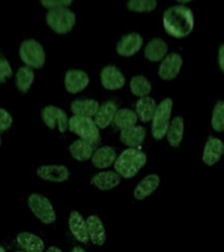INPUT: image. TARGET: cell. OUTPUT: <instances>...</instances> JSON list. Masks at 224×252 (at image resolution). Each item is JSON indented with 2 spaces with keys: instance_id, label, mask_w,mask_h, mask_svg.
I'll use <instances>...</instances> for the list:
<instances>
[{
  "instance_id": "22",
  "label": "cell",
  "mask_w": 224,
  "mask_h": 252,
  "mask_svg": "<svg viewBox=\"0 0 224 252\" xmlns=\"http://www.w3.org/2000/svg\"><path fill=\"white\" fill-rule=\"evenodd\" d=\"M117 153L113 147L110 146H104V147H100L93 153V157H92V163L96 168H108L112 164L115 163L117 160Z\"/></svg>"
},
{
  "instance_id": "40",
  "label": "cell",
  "mask_w": 224,
  "mask_h": 252,
  "mask_svg": "<svg viewBox=\"0 0 224 252\" xmlns=\"http://www.w3.org/2000/svg\"><path fill=\"white\" fill-rule=\"evenodd\" d=\"M0 145H1V138H0Z\"/></svg>"
},
{
  "instance_id": "24",
  "label": "cell",
  "mask_w": 224,
  "mask_h": 252,
  "mask_svg": "<svg viewBox=\"0 0 224 252\" xmlns=\"http://www.w3.org/2000/svg\"><path fill=\"white\" fill-rule=\"evenodd\" d=\"M16 242L23 251L27 252H43L45 250V243L39 236L30 234V232H20L16 236Z\"/></svg>"
},
{
  "instance_id": "14",
  "label": "cell",
  "mask_w": 224,
  "mask_h": 252,
  "mask_svg": "<svg viewBox=\"0 0 224 252\" xmlns=\"http://www.w3.org/2000/svg\"><path fill=\"white\" fill-rule=\"evenodd\" d=\"M68 226L72 235L82 243H88L89 242V234H88V226H86V220L83 218V216L79 212H72L70 214L68 220Z\"/></svg>"
},
{
  "instance_id": "21",
  "label": "cell",
  "mask_w": 224,
  "mask_h": 252,
  "mask_svg": "<svg viewBox=\"0 0 224 252\" xmlns=\"http://www.w3.org/2000/svg\"><path fill=\"white\" fill-rule=\"evenodd\" d=\"M121 181V176L115 171H102L92 177V184L100 190H110L115 188Z\"/></svg>"
},
{
  "instance_id": "23",
  "label": "cell",
  "mask_w": 224,
  "mask_h": 252,
  "mask_svg": "<svg viewBox=\"0 0 224 252\" xmlns=\"http://www.w3.org/2000/svg\"><path fill=\"white\" fill-rule=\"evenodd\" d=\"M159 185H160V177L157 175H148L137 185V188L134 190V196L139 201L144 200L159 188Z\"/></svg>"
},
{
  "instance_id": "12",
  "label": "cell",
  "mask_w": 224,
  "mask_h": 252,
  "mask_svg": "<svg viewBox=\"0 0 224 252\" xmlns=\"http://www.w3.org/2000/svg\"><path fill=\"white\" fill-rule=\"evenodd\" d=\"M143 46V37L139 33L123 35L117 45V53L121 57H133Z\"/></svg>"
},
{
  "instance_id": "31",
  "label": "cell",
  "mask_w": 224,
  "mask_h": 252,
  "mask_svg": "<svg viewBox=\"0 0 224 252\" xmlns=\"http://www.w3.org/2000/svg\"><path fill=\"white\" fill-rule=\"evenodd\" d=\"M211 126L212 129L222 133L224 131V101L219 100L214 106L212 110V117H211Z\"/></svg>"
},
{
  "instance_id": "32",
  "label": "cell",
  "mask_w": 224,
  "mask_h": 252,
  "mask_svg": "<svg viewBox=\"0 0 224 252\" xmlns=\"http://www.w3.org/2000/svg\"><path fill=\"white\" fill-rule=\"evenodd\" d=\"M156 7V0H131V1L127 3V8H129L130 11L137 12V13L151 12Z\"/></svg>"
},
{
  "instance_id": "13",
  "label": "cell",
  "mask_w": 224,
  "mask_h": 252,
  "mask_svg": "<svg viewBox=\"0 0 224 252\" xmlns=\"http://www.w3.org/2000/svg\"><path fill=\"white\" fill-rule=\"evenodd\" d=\"M37 175L42 180L51 181V183H63L68 180L70 171L64 165H41L37 169Z\"/></svg>"
},
{
  "instance_id": "27",
  "label": "cell",
  "mask_w": 224,
  "mask_h": 252,
  "mask_svg": "<svg viewBox=\"0 0 224 252\" xmlns=\"http://www.w3.org/2000/svg\"><path fill=\"white\" fill-rule=\"evenodd\" d=\"M184 120L182 117H174L169 125V129L167 131V139L169 145L172 147H178L184 138Z\"/></svg>"
},
{
  "instance_id": "17",
  "label": "cell",
  "mask_w": 224,
  "mask_h": 252,
  "mask_svg": "<svg viewBox=\"0 0 224 252\" xmlns=\"http://www.w3.org/2000/svg\"><path fill=\"white\" fill-rule=\"evenodd\" d=\"M100 109V104L93 98H80L71 104V110L78 117L94 118Z\"/></svg>"
},
{
  "instance_id": "1",
  "label": "cell",
  "mask_w": 224,
  "mask_h": 252,
  "mask_svg": "<svg viewBox=\"0 0 224 252\" xmlns=\"http://www.w3.org/2000/svg\"><path fill=\"white\" fill-rule=\"evenodd\" d=\"M165 32L174 38H185L193 32L194 16L192 9L182 4L169 7L163 16Z\"/></svg>"
},
{
  "instance_id": "29",
  "label": "cell",
  "mask_w": 224,
  "mask_h": 252,
  "mask_svg": "<svg viewBox=\"0 0 224 252\" xmlns=\"http://www.w3.org/2000/svg\"><path fill=\"white\" fill-rule=\"evenodd\" d=\"M34 82V71L28 66L20 67L16 72V87L20 92L27 94Z\"/></svg>"
},
{
  "instance_id": "8",
  "label": "cell",
  "mask_w": 224,
  "mask_h": 252,
  "mask_svg": "<svg viewBox=\"0 0 224 252\" xmlns=\"http://www.w3.org/2000/svg\"><path fill=\"white\" fill-rule=\"evenodd\" d=\"M42 120L46 124L47 127L50 129H58L60 133H64L68 129V117H67L66 112L58 106L47 105L42 109Z\"/></svg>"
},
{
  "instance_id": "4",
  "label": "cell",
  "mask_w": 224,
  "mask_h": 252,
  "mask_svg": "<svg viewBox=\"0 0 224 252\" xmlns=\"http://www.w3.org/2000/svg\"><path fill=\"white\" fill-rule=\"evenodd\" d=\"M47 25L58 34H67L74 29L76 24V15L68 8L51 9L46 15Z\"/></svg>"
},
{
  "instance_id": "11",
  "label": "cell",
  "mask_w": 224,
  "mask_h": 252,
  "mask_svg": "<svg viewBox=\"0 0 224 252\" xmlns=\"http://www.w3.org/2000/svg\"><path fill=\"white\" fill-rule=\"evenodd\" d=\"M89 76L83 70H68L64 76V86L67 92L70 94H79L88 87Z\"/></svg>"
},
{
  "instance_id": "34",
  "label": "cell",
  "mask_w": 224,
  "mask_h": 252,
  "mask_svg": "<svg viewBox=\"0 0 224 252\" xmlns=\"http://www.w3.org/2000/svg\"><path fill=\"white\" fill-rule=\"evenodd\" d=\"M12 67L7 59H0V83H4L8 78L12 76Z\"/></svg>"
},
{
  "instance_id": "2",
  "label": "cell",
  "mask_w": 224,
  "mask_h": 252,
  "mask_svg": "<svg viewBox=\"0 0 224 252\" xmlns=\"http://www.w3.org/2000/svg\"><path fill=\"white\" fill-rule=\"evenodd\" d=\"M147 163V155L139 149H126L117 158L114 169L121 177L131 179L140 171Z\"/></svg>"
},
{
  "instance_id": "18",
  "label": "cell",
  "mask_w": 224,
  "mask_h": 252,
  "mask_svg": "<svg viewBox=\"0 0 224 252\" xmlns=\"http://www.w3.org/2000/svg\"><path fill=\"white\" fill-rule=\"evenodd\" d=\"M168 55V45L161 38H152L144 47V57L151 62H161Z\"/></svg>"
},
{
  "instance_id": "3",
  "label": "cell",
  "mask_w": 224,
  "mask_h": 252,
  "mask_svg": "<svg viewBox=\"0 0 224 252\" xmlns=\"http://www.w3.org/2000/svg\"><path fill=\"white\" fill-rule=\"evenodd\" d=\"M68 130H71L72 133L78 134L80 139L88 142L93 147L98 145L100 141H101L100 129L94 124L93 118L72 116V118H70V122H68Z\"/></svg>"
},
{
  "instance_id": "16",
  "label": "cell",
  "mask_w": 224,
  "mask_h": 252,
  "mask_svg": "<svg viewBox=\"0 0 224 252\" xmlns=\"http://www.w3.org/2000/svg\"><path fill=\"white\" fill-rule=\"evenodd\" d=\"M119 139L129 149H138L145 139V129L143 126H133L129 129L121 130Z\"/></svg>"
},
{
  "instance_id": "38",
  "label": "cell",
  "mask_w": 224,
  "mask_h": 252,
  "mask_svg": "<svg viewBox=\"0 0 224 252\" xmlns=\"http://www.w3.org/2000/svg\"><path fill=\"white\" fill-rule=\"evenodd\" d=\"M46 252H63L62 250H60V248H58V247H50L49 248V250H47Z\"/></svg>"
},
{
  "instance_id": "9",
  "label": "cell",
  "mask_w": 224,
  "mask_h": 252,
  "mask_svg": "<svg viewBox=\"0 0 224 252\" xmlns=\"http://www.w3.org/2000/svg\"><path fill=\"white\" fill-rule=\"evenodd\" d=\"M182 57L177 53L168 54L163 61L159 67V76L163 80H173L180 74L181 67H182Z\"/></svg>"
},
{
  "instance_id": "37",
  "label": "cell",
  "mask_w": 224,
  "mask_h": 252,
  "mask_svg": "<svg viewBox=\"0 0 224 252\" xmlns=\"http://www.w3.org/2000/svg\"><path fill=\"white\" fill-rule=\"evenodd\" d=\"M71 252H86V251L83 247H79V246H76V247L72 248V251Z\"/></svg>"
},
{
  "instance_id": "28",
  "label": "cell",
  "mask_w": 224,
  "mask_h": 252,
  "mask_svg": "<svg viewBox=\"0 0 224 252\" xmlns=\"http://www.w3.org/2000/svg\"><path fill=\"white\" fill-rule=\"evenodd\" d=\"M137 121L138 116L134 110L127 109V108H122V109L117 110V113L114 116L113 122L118 129L125 130L137 125Z\"/></svg>"
},
{
  "instance_id": "33",
  "label": "cell",
  "mask_w": 224,
  "mask_h": 252,
  "mask_svg": "<svg viewBox=\"0 0 224 252\" xmlns=\"http://www.w3.org/2000/svg\"><path fill=\"white\" fill-rule=\"evenodd\" d=\"M41 4H42L45 8H47L49 11H51V9L68 8L71 4H72V0H42Z\"/></svg>"
},
{
  "instance_id": "26",
  "label": "cell",
  "mask_w": 224,
  "mask_h": 252,
  "mask_svg": "<svg viewBox=\"0 0 224 252\" xmlns=\"http://www.w3.org/2000/svg\"><path fill=\"white\" fill-rule=\"evenodd\" d=\"M70 153L74 159L79 161H85L88 159H92L94 153V147L88 142L78 139L70 146Z\"/></svg>"
},
{
  "instance_id": "15",
  "label": "cell",
  "mask_w": 224,
  "mask_h": 252,
  "mask_svg": "<svg viewBox=\"0 0 224 252\" xmlns=\"http://www.w3.org/2000/svg\"><path fill=\"white\" fill-rule=\"evenodd\" d=\"M224 153V143L218 138H208L203 150V163L207 165H214L220 160Z\"/></svg>"
},
{
  "instance_id": "41",
  "label": "cell",
  "mask_w": 224,
  "mask_h": 252,
  "mask_svg": "<svg viewBox=\"0 0 224 252\" xmlns=\"http://www.w3.org/2000/svg\"><path fill=\"white\" fill-rule=\"evenodd\" d=\"M17 252H27V251H17Z\"/></svg>"
},
{
  "instance_id": "35",
  "label": "cell",
  "mask_w": 224,
  "mask_h": 252,
  "mask_svg": "<svg viewBox=\"0 0 224 252\" xmlns=\"http://www.w3.org/2000/svg\"><path fill=\"white\" fill-rule=\"evenodd\" d=\"M12 116L8 113L7 110L0 108V133H3L12 126Z\"/></svg>"
},
{
  "instance_id": "5",
  "label": "cell",
  "mask_w": 224,
  "mask_h": 252,
  "mask_svg": "<svg viewBox=\"0 0 224 252\" xmlns=\"http://www.w3.org/2000/svg\"><path fill=\"white\" fill-rule=\"evenodd\" d=\"M173 109L172 98H164L157 104L156 112L152 118V135L155 139L160 141L167 137V131L170 125V114Z\"/></svg>"
},
{
  "instance_id": "10",
  "label": "cell",
  "mask_w": 224,
  "mask_h": 252,
  "mask_svg": "<svg viewBox=\"0 0 224 252\" xmlns=\"http://www.w3.org/2000/svg\"><path fill=\"white\" fill-rule=\"evenodd\" d=\"M101 84L104 88L109 91L121 90L125 86V75L115 66H105L101 70Z\"/></svg>"
},
{
  "instance_id": "25",
  "label": "cell",
  "mask_w": 224,
  "mask_h": 252,
  "mask_svg": "<svg viewBox=\"0 0 224 252\" xmlns=\"http://www.w3.org/2000/svg\"><path fill=\"white\" fill-rule=\"evenodd\" d=\"M157 104L152 97L145 96V97L139 98L135 104V113L138 118H140L141 122L152 121L155 112H156Z\"/></svg>"
},
{
  "instance_id": "30",
  "label": "cell",
  "mask_w": 224,
  "mask_h": 252,
  "mask_svg": "<svg viewBox=\"0 0 224 252\" xmlns=\"http://www.w3.org/2000/svg\"><path fill=\"white\" fill-rule=\"evenodd\" d=\"M130 90H131L133 94L141 98L145 97L147 94H149V92L152 90V86H151V82L145 76L138 75V76H134L131 79V82H130Z\"/></svg>"
},
{
  "instance_id": "7",
  "label": "cell",
  "mask_w": 224,
  "mask_h": 252,
  "mask_svg": "<svg viewBox=\"0 0 224 252\" xmlns=\"http://www.w3.org/2000/svg\"><path fill=\"white\" fill-rule=\"evenodd\" d=\"M28 205L33 212L37 218H38L42 223L51 224L54 223L56 220V214H55L54 206L51 204L49 198H46L39 193H33L28 198Z\"/></svg>"
},
{
  "instance_id": "19",
  "label": "cell",
  "mask_w": 224,
  "mask_h": 252,
  "mask_svg": "<svg viewBox=\"0 0 224 252\" xmlns=\"http://www.w3.org/2000/svg\"><path fill=\"white\" fill-rule=\"evenodd\" d=\"M117 104L114 101H106L100 105V109L93 118L98 129H106L114 121V116L117 113Z\"/></svg>"
},
{
  "instance_id": "20",
  "label": "cell",
  "mask_w": 224,
  "mask_h": 252,
  "mask_svg": "<svg viewBox=\"0 0 224 252\" xmlns=\"http://www.w3.org/2000/svg\"><path fill=\"white\" fill-rule=\"evenodd\" d=\"M86 226H88V234L89 240L94 246H102L106 240L105 227L102 220L97 216H90L86 218Z\"/></svg>"
},
{
  "instance_id": "39",
  "label": "cell",
  "mask_w": 224,
  "mask_h": 252,
  "mask_svg": "<svg viewBox=\"0 0 224 252\" xmlns=\"http://www.w3.org/2000/svg\"><path fill=\"white\" fill-rule=\"evenodd\" d=\"M0 252H5V248L1 247V246H0Z\"/></svg>"
},
{
  "instance_id": "36",
  "label": "cell",
  "mask_w": 224,
  "mask_h": 252,
  "mask_svg": "<svg viewBox=\"0 0 224 252\" xmlns=\"http://www.w3.org/2000/svg\"><path fill=\"white\" fill-rule=\"evenodd\" d=\"M218 61H219V67L222 72L224 74V43L220 45L219 47V55H218Z\"/></svg>"
},
{
  "instance_id": "6",
  "label": "cell",
  "mask_w": 224,
  "mask_h": 252,
  "mask_svg": "<svg viewBox=\"0 0 224 252\" xmlns=\"http://www.w3.org/2000/svg\"><path fill=\"white\" fill-rule=\"evenodd\" d=\"M20 58L30 68H42L46 54L41 43L35 39H27L20 45Z\"/></svg>"
}]
</instances>
